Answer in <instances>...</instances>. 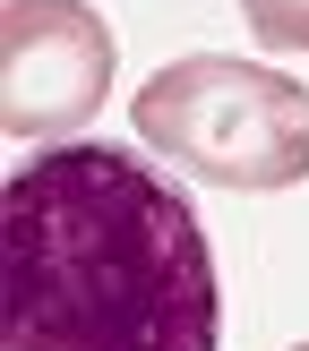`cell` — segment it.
<instances>
[{
	"label": "cell",
	"instance_id": "cell-1",
	"mask_svg": "<svg viewBox=\"0 0 309 351\" xmlns=\"http://www.w3.org/2000/svg\"><path fill=\"white\" fill-rule=\"evenodd\" d=\"M189 197L129 146H43L0 180V351H215Z\"/></svg>",
	"mask_w": 309,
	"mask_h": 351
},
{
	"label": "cell",
	"instance_id": "cell-2",
	"mask_svg": "<svg viewBox=\"0 0 309 351\" xmlns=\"http://www.w3.org/2000/svg\"><path fill=\"white\" fill-rule=\"evenodd\" d=\"M137 146L206 171L215 189H292L309 180V86L258 60H172L137 86Z\"/></svg>",
	"mask_w": 309,
	"mask_h": 351
},
{
	"label": "cell",
	"instance_id": "cell-3",
	"mask_svg": "<svg viewBox=\"0 0 309 351\" xmlns=\"http://www.w3.org/2000/svg\"><path fill=\"white\" fill-rule=\"evenodd\" d=\"M112 95V26L86 0L0 9V129L26 146H69Z\"/></svg>",
	"mask_w": 309,
	"mask_h": 351
},
{
	"label": "cell",
	"instance_id": "cell-4",
	"mask_svg": "<svg viewBox=\"0 0 309 351\" xmlns=\"http://www.w3.org/2000/svg\"><path fill=\"white\" fill-rule=\"evenodd\" d=\"M240 17L266 51H309V0H240Z\"/></svg>",
	"mask_w": 309,
	"mask_h": 351
},
{
	"label": "cell",
	"instance_id": "cell-5",
	"mask_svg": "<svg viewBox=\"0 0 309 351\" xmlns=\"http://www.w3.org/2000/svg\"><path fill=\"white\" fill-rule=\"evenodd\" d=\"M292 351H309V343H292Z\"/></svg>",
	"mask_w": 309,
	"mask_h": 351
}]
</instances>
